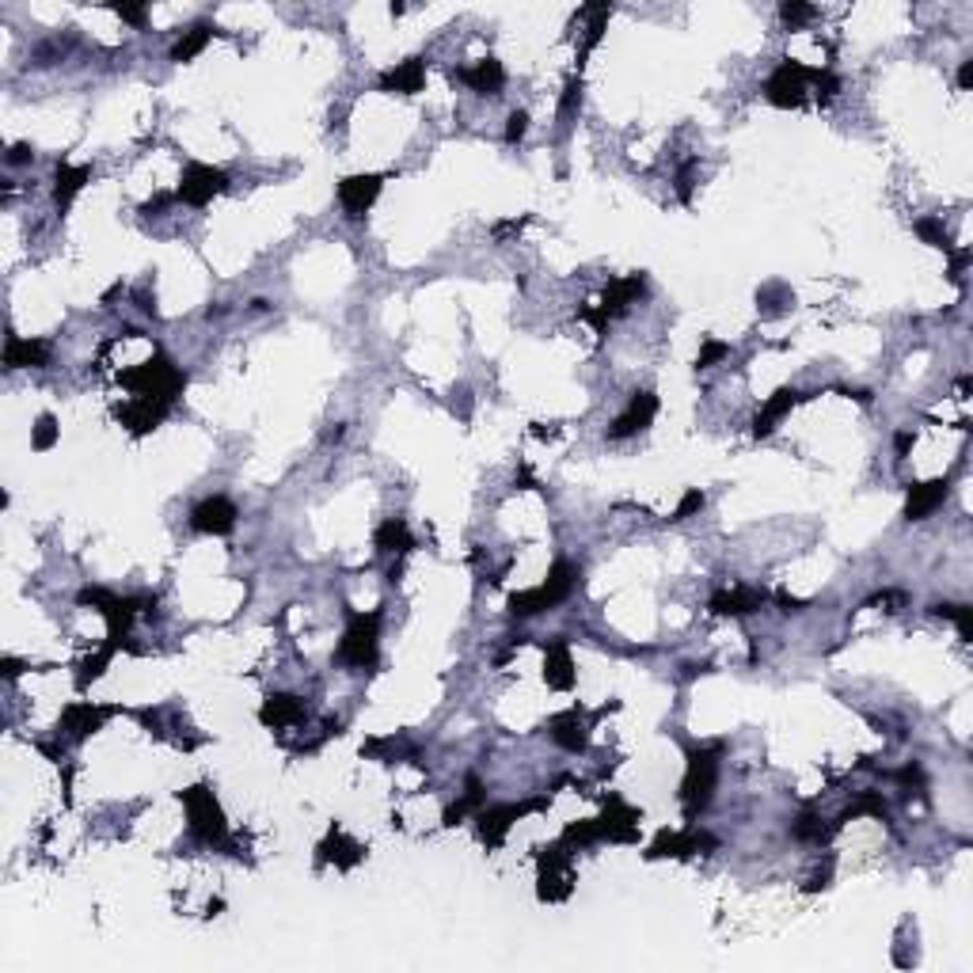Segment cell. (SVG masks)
Returning a JSON list of instances; mask_svg holds the SVG:
<instances>
[{
    "label": "cell",
    "instance_id": "cell-1",
    "mask_svg": "<svg viewBox=\"0 0 973 973\" xmlns=\"http://www.w3.org/2000/svg\"><path fill=\"white\" fill-rule=\"evenodd\" d=\"M179 802H183V810H187V829H191V837L198 840V844H206V848H225V852L236 856V844H232V837H229V821H225V810H221V802H217L210 783H191V787H183V791H179Z\"/></svg>",
    "mask_w": 973,
    "mask_h": 973
},
{
    "label": "cell",
    "instance_id": "cell-2",
    "mask_svg": "<svg viewBox=\"0 0 973 973\" xmlns=\"http://www.w3.org/2000/svg\"><path fill=\"white\" fill-rule=\"evenodd\" d=\"M685 780H681V806H685V821L696 825V818L704 814L711 799H715V787H719V761H723V742L700 745V749H688L685 753Z\"/></svg>",
    "mask_w": 973,
    "mask_h": 973
},
{
    "label": "cell",
    "instance_id": "cell-3",
    "mask_svg": "<svg viewBox=\"0 0 973 973\" xmlns=\"http://www.w3.org/2000/svg\"><path fill=\"white\" fill-rule=\"evenodd\" d=\"M118 381L134 392V400L160 403V407L172 411L175 400H179V392L187 388V373H183L168 354H156V358L141 362L137 369H130V373H122Z\"/></svg>",
    "mask_w": 973,
    "mask_h": 973
},
{
    "label": "cell",
    "instance_id": "cell-4",
    "mask_svg": "<svg viewBox=\"0 0 973 973\" xmlns=\"http://www.w3.org/2000/svg\"><path fill=\"white\" fill-rule=\"evenodd\" d=\"M339 662L350 669H358V673H365V669L377 666V658H381V612H346V631L343 639H339Z\"/></svg>",
    "mask_w": 973,
    "mask_h": 973
},
{
    "label": "cell",
    "instance_id": "cell-5",
    "mask_svg": "<svg viewBox=\"0 0 973 973\" xmlns=\"http://www.w3.org/2000/svg\"><path fill=\"white\" fill-rule=\"evenodd\" d=\"M80 605H92V609L107 620V643H115L118 650L126 647L130 639V624L141 605H149V597H118L111 590H80L77 593Z\"/></svg>",
    "mask_w": 973,
    "mask_h": 973
},
{
    "label": "cell",
    "instance_id": "cell-6",
    "mask_svg": "<svg viewBox=\"0 0 973 973\" xmlns=\"http://www.w3.org/2000/svg\"><path fill=\"white\" fill-rule=\"evenodd\" d=\"M571 890H574L571 848L563 840L536 848V897L540 901H567Z\"/></svg>",
    "mask_w": 973,
    "mask_h": 973
},
{
    "label": "cell",
    "instance_id": "cell-7",
    "mask_svg": "<svg viewBox=\"0 0 973 973\" xmlns=\"http://www.w3.org/2000/svg\"><path fill=\"white\" fill-rule=\"evenodd\" d=\"M643 293H647V274H624V278H616V282L605 286L601 305L578 308V316L590 320V324L597 327V335H605V331H609V320H616L620 312H628V305H635Z\"/></svg>",
    "mask_w": 973,
    "mask_h": 973
},
{
    "label": "cell",
    "instance_id": "cell-8",
    "mask_svg": "<svg viewBox=\"0 0 973 973\" xmlns=\"http://www.w3.org/2000/svg\"><path fill=\"white\" fill-rule=\"evenodd\" d=\"M552 806V795H536V799H521V802H502V806H483L476 814L479 821V840L487 848H498L506 833L514 829V821L529 818L536 810H548Z\"/></svg>",
    "mask_w": 973,
    "mask_h": 973
},
{
    "label": "cell",
    "instance_id": "cell-9",
    "mask_svg": "<svg viewBox=\"0 0 973 973\" xmlns=\"http://www.w3.org/2000/svg\"><path fill=\"white\" fill-rule=\"evenodd\" d=\"M810 80H814V69H806L802 61L783 58L772 69V77L764 80V99L772 107H780V111H799L802 103H806V84Z\"/></svg>",
    "mask_w": 973,
    "mask_h": 973
},
{
    "label": "cell",
    "instance_id": "cell-10",
    "mask_svg": "<svg viewBox=\"0 0 973 973\" xmlns=\"http://www.w3.org/2000/svg\"><path fill=\"white\" fill-rule=\"evenodd\" d=\"M715 848H719V840L711 837V833L696 829V825H688V829H662L643 856L647 859H669V856L692 859V856H711Z\"/></svg>",
    "mask_w": 973,
    "mask_h": 973
},
{
    "label": "cell",
    "instance_id": "cell-11",
    "mask_svg": "<svg viewBox=\"0 0 973 973\" xmlns=\"http://www.w3.org/2000/svg\"><path fill=\"white\" fill-rule=\"evenodd\" d=\"M225 191H229V175L221 172V168H213V164H187L179 187H175V198L194 206V210H206L213 198Z\"/></svg>",
    "mask_w": 973,
    "mask_h": 973
},
{
    "label": "cell",
    "instance_id": "cell-12",
    "mask_svg": "<svg viewBox=\"0 0 973 973\" xmlns=\"http://www.w3.org/2000/svg\"><path fill=\"white\" fill-rule=\"evenodd\" d=\"M111 715H115V707H99V704H92V700H77V704H69L65 711H61L58 734H65L73 745H80V742H88L92 734H99Z\"/></svg>",
    "mask_w": 973,
    "mask_h": 973
},
{
    "label": "cell",
    "instance_id": "cell-13",
    "mask_svg": "<svg viewBox=\"0 0 973 973\" xmlns=\"http://www.w3.org/2000/svg\"><path fill=\"white\" fill-rule=\"evenodd\" d=\"M601 840H612V844H635L639 840V821L643 814L624 802L620 795H609L605 799V814H601Z\"/></svg>",
    "mask_w": 973,
    "mask_h": 973
},
{
    "label": "cell",
    "instance_id": "cell-14",
    "mask_svg": "<svg viewBox=\"0 0 973 973\" xmlns=\"http://www.w3.org/2000/svg\"><path fill=\"white\" fill-rule=\"evenodd\" d=\"M654 415H658V396L650 392V388H643V392H631L628 407L612 419L609 426V438L612 441H624V438H635L639 430H647L650 422H654Z\"/></svg>",
    "mask_w": 973,
    "mask_h": 973
},
{
    "label": "cell",
    "instance_id": "cell-15",
    "mask_svg": "<svg viewBox=\"0 0 973 973\" xmlns=\"http://www.w3.org/2000/svg\"><path fill=\"white\" fill-rule=\"evenodd\" d=\"M236 506H232L229 498L213 495V498H202L198 506L191 510V529L202 536H229L232 529H236Z\"/></svg>",
    "mask_w": 973,
    "mask_h": 973
},
{
    "label": "cell",
    "instance_id": "cell-16",
    "mask_svg": "<svg viewBox=\"0 0 973 973\" xmlns=\"http://www.w3.org/2000/svg\"><path fill=\"white\" fill-rule=\"evenodd\" d=\"M381 187H384V175H346V179H339V202H343L346 217H354V221L365 217V213L373 210Z\"/></svg>",
    "mask_w": 973,
    "mask_h": 973
},
{
    "label": "cell",
    "instance_id": "cell-17",
    "mask_svg": "<svg viewBox=\"0 0 973 973\" xmlns=\"http://www.w3.org/2000/svg\"><path fill=\"white\" fill-rule=\"evenodd\" d=\"M947 498H951V479L947 476L928 479V483H909V491H905V521L932 517Z\"/></svg>",
    "mask_w": 973,
    "mask_h": 973
},
{
    "label": "cell",
    "instance_id": "cell-18",
    "mask_svg": "<svg viewBox=\"0 0 973 973\" xmlns=\"http://www.w3.org/2000/svg\"><path fill=\"white\" fill-rule=\"evenodd\" d=\"M308 719V707L301 696H293V692H270L267 700H263V707H259V723L267 726V730H286V726H297Z\"/></svg>",
    "mask_w": 973,
    "mask_h": 973
},
{
    "label": "cell",
    "instance_id": "cell-19",
    "mask_svg": "<svg viewBox=\"0 0 973 973\" xmlns=\"http://www.w3.org/2000/svg\"><path fill=\"white\" fill-rule=\"evenodd\" d=\"M574 662H571V643L563 635H555L544 643V681L555 692H571L574 688Z\"/></svg>",
    "mask_w": 973,
    "mask_h": 973
},
{
    "label": "cell",
    "instance_id": "cell-20",
    "mask_svg": "<svg viewBox=\"0 0 973 973\" xmlns=\"http://www.w3.org/2000/svg\"><path fill=\"white\" fill-rule=\"evenodd\" d=\"M802 400H810V396H802L799 388H776L772 396H768V403H764L761 411H757V419H753V438H768L772 430H776V422L787 419L795 407H799Z\"/></svg>",
    "mask_w": 973,
    "mask_h": 973
},
{
    "label": "cell",
    "instance_id": "cell-21",
    "mask_svg": "<svg viewBox=\"0 0 973 973\" xmlns=\"http://www.w3.org/2000/svg\"><path fill=\"white\" fill-rule=\"evenodd\" d=\"M457 80L460 84H468L476 96H502V88H506V69H502V61L498 58H479L476 65L457 69Z\"/></svg>",
    "mask_w": 973,
    "mask_h": 973
},
{
    "label": "cell",
    "instance_id": "cell-22",
    "mask_svg": "<svg viewBox=\"0 0 973 973\" xmlns=\"http://www.w3.org/2000/svg\"><path fill=\"white\" fill-rule=\"evenodd\" d=\"M365 859V848L358 844V840H350L339 829V825H331V833H327V840L316 848V863L324 867V863H335L339 871H350V867H358Z\"/></svg>",
    "mask_w": 973,
    "mask_h": 973
},
{
    "label": "cell",
    "instance_id": "cell-23",
    "mask_svg": "<svg viewBox=\"0 0 973 973\" xmlns=\"http://www.w3.org/2000/svg\"><path fill=\"white\" fill-rule=\"evenodd\" d=\"M422 84H426V58L400 61L396 69L381 73V80H377V88L388 96H415V92H422Z\"/></svg>",
    "mask_w": 973,
    "mask_h": 973
},
{
    "label": "cell",
    "instance_id": "cell-24",
    "mask_svg": "<svg viewBox=\"0 0 973 973\" xmlns=\"http://www.w3.org/2000/svg\"><path fill=\"white\" fill-rule=\"evenodd\" d=\"M548 730H552L555 745H563L567 753H586V745H590V730H586V719H582V707H567V711L552 715Z\"/></svg>",
    "mask_w": 973,
    "mask_h": 973
},
{
    "label": "cell",
    "instance_id": "cell-25",
    "mask_svg": "<svg viewBox=\"0 0 973 973\" xmlns=\"http://www.w3.org/2000/svg\"><path fill=\"white\" fill-rule=\"evenodd\" d=\"M42 365H50V343L46 339L8 335V343H4V369H42Z\"/></svg>",
    "mask_w": 973,
    "mask_h": 973
},
{
    "label": "cell",
    "instance_id": "cell-26",
    "mask_svg": "<svg viewBox=\"0 0 973 973\" xmlns=\"http://www.w3.org/2000/svg\"><path fill=\"white\" fill-rule=\"evenodd\" d=\"M92 168L88 164H65L61 160L58 172H54V206H58V213H69V206L77 202V194L92 183Z\"/></svg>",
    "mask_w": 973,
    "mask_h": 973
},
{
    "label": "cell",
    "instance_id": "cell-27",
    "mask_svg": "<svg viewBox=\"0 0 973 973\" xmlns=\"http://www.w3.org/2000/svg\"><path fill=\"white\" fill-rule=\"evenodd\" d=\"M764 601H768V593H764V590L738 586V590L715 593V597L707 601V612H711V616H749V612L761 609Z\"/></svg>",
    "mask_w": 973,
    "mask_h": 973
},
{
    "label": "cell",
    "instance_id": "cell-28",
    "mask_svg": "<svg viewBox=\"0 0 973 973\" xmlns=\"http://www.w3.org/2000/svg\"><path fill=\"white\" fill-rule=\"evenodd\" d=\"M487 806V787H483V780H479L476 772L464 780V795H460L453 806H445V814H441V825L445 829H453V825H460V821L468 818V814H479Z\"/></svg>",
    "mask_w": 973,
    "mask_h": 973
},
{
    "label": "cell",
    "instance_id": "cell-29",
    "mask_svg": "<svg viewBox=\"0 0 973 973\" xmlns=\"http://www.w3.org/2000/svg\"><path fill=\"white\" fill-rule=\"evenodd\" d=\"M221 27L217 23H210V20H198V23H191L179 39H175V46H172V61L175 65H187V61H194L206 46L213 42V35H217Z\"/></svg>",
    "mask_w": 973,
    "mask_h": 973
},
{
    "label": "cell",
    "instance_id": "cell-30",
    "mask_svg": "<svg viewBox=\"0 0 973 973\" xmlns=\"http://www.w3.org/2000/svg\"><path fill=\"white\" fill-rule=\"evenodd\" d=\"M373 544H377V552H384V555H407L411 548H415V536H411V529H407L403 517H388V521L377 525Z\"/></svg>",
    "mask_w": 973,
    "mask_h": 973
},
{
    "label": "cell",
    "instance_id": "cell-31",
    "mask_svg": "<svg viewBox=\"0 0 973 973\" xmlns=\"http://www.w3.org/2000/svg\"><path fill=\"white\" fill-rule=\"evenodd\" d=\"M863 814H871V818L886 821L890 818V802L882 799V791H859L856 802H848L844 810L837 814V821H833V829H840V825H848L852 818H863Z\"/></svg>",
    "mask_w": 973,
    "mask_h": 973
},
{
    "label": "cell",
    "instance_id": "cell-32",
    "mask_svg": "<svg viewBox=\"0 0 973 973\" xmlns=\"http://www.w3.org/2000/svg\"><path fill=\"white\" fill-rule=\"evenodd\" d=\"M578 578H582V571L574 567V563H567V559H555L552 571H548V582H540L544 590H548V597L555 601V609L571 597L574 590H578Z\"/></svg>",
    "mask_w": 973,
    "mask_h": 973
},
{
    "label": "cell",
    "instance_id": "cell-33",
    "mask_svg": "<svg viewBox=\"0 0 973 973\" xmlns=\"http://www.w3.org/2000/svg\"><path fill=\"white\" fill-rule=\"evenodd\" d=\"M510 616H517V620H529V616H540V612H552L555 601L548 597V590L544 586H536V590H525V593H510Z\"/></svg>",
    "mask_w": 973,
    "mask_h": 973
},
{
    "label": "cell",
    "instance_id": "cell-34",
    "mask_svg": "<svg viewBox=\"0 0 973 973\" xmlns=\"http://www.w3.org/2000/svg\"><path fill=\"white\" fill-rule=\"evenodd\" d=\"M115 654H118L115 643H103L96 654H88V658L80 662V666H77V688H80V692L92 685V681H99V677H103V669L111 666V658H115Z\"/></svg>",
    "mask_w": 973,
    "mask_h": 973
},
{
    "label": "cell",
    "instance_id": "cell-35",
    "mask_svg": "<svg viewBox=\"0 0 973 973\" xmlns=\"http://www.w3.org/2000/svg\"><path fill=\"white\" fill-rule=\"evenodd\" d=\"M563 844L571 848V852H582V848H590V844H601V821L597 818H586V821H571L567 829H563Z\"/></svg>",
    "mask_w": 973,
    "mask_h": 973
},
{
    "label": "cell",
    "instance_id": "cell-36",
    "mask_svg": "<svg viewBox=\"0 0 973 973\" xmlns=\"http://www.w3.org/2000/svg\"><path fill=\"white\" fill-rule=\"evenodd\" d=\"M833 833H837V829H833V825H825L818 814H802V818L791 825V837L806 840V844H825Z\"/></svg>",
    "mask_w": 973,
    "mask_h": 973
},
{
    "label": "cell",
    "instance_id": "cell-37",
    "mask_svg": "<svg viewBox=\"0 0 973 973\" xmlns=\"http://www.w3.org/2000/svg\"><path fill=\"white\" fill-rule=\"evenodd\" d=\"M913 229H916V236L928 244V248H939V251H947V255L954 251L951 236H947V229H943V221H939V217H920Z\"/></svg>",
    "mask_w": 973,
    "mask_h": 973
},
{
    "label": "cell",
    "instance_id": "cell-38",
    "mask_svg": "<svg viewBox=\"0 0 973 973\" xmlns=\"http://www.w3.org/2000/svg\"><path fill=\"white\" fill-rule=\"evenodd\" d=\"M58 438H61L58 419H54V415H39L35 426H31V449H35V453H46V449L58 445Z\"/></svg>",
    "mask_w": 973,
    "mask_h": 973
},
{
    "label": "cell",
    "instance_id": "cell-39",
    "mask_svg": "<svg viewBox=\"0 0 973 973\" xmlns=\"http://www.w3.org/2000/svg\"><path fill=\"white\" fill-rule=\"evenodd\" d=\"M935 616H943V620H954V628H958V635H962V643H970L973 639V609L970 605H932Z\"/></svg>",
    "mask_w": 973,
    "mask_h": 973
},
{
    "label": "cell",
    "instance_id": "cell-40",
    "mask_svg": "<svg viewBox=\"0 0 973 973\" xmlns=\"http://www.w3.org/2000/svg\"><path fill=\"white\" fill-rule=\"evenodd\" d=\"M814 16H818L814 4H802V0H783L780 4V20L787 23V27H802V23L814 20Z\"/></svg>",
    "mask_w": 973,
    "mask_h": 973
},
{
    "label": "cell",
    "instance_id": "cell-41",
    "mask_svg": "<svg viewBox=\"0 0 973 973\" xmlns=\"http://www.w3.org/2000/svg\"><path fill=\"white\" fill-rule=\"evenodd\" d=\"M810 84L818 88L814 96H818L821 107H825V103H833V96L840 92V77H837V73H829V69H814V80H810Z\"/></svg>",
    "mask_w": 973,
    "mask_h": 973
},
{
    "label": "cell",
    "instance_id": "cell-42",
    "mask_svg": "<svg viewBox=\"0 0 973 973\" xmlns=\"http://www.w3.org/2000/svg\"><path fill=\"white\" fill-rule=\"evenodd\" d=\"M578 107H582V77H571L567 88H563V96H559V118H574Z\"/></svg>",
    "mask_w": 973,
    "mask_h": 973
},
{
    "label": "cell",
    "instance_id": "cell-43",
    "mask_svg": "<svg viewBox=\"0 0 973 973\" xmlns=\"http://www.w3.org/2000/svg\"><path fill=\"white\" fill-rule=\"evenodd\" d=\"M704 502H707L704 491H700V487H692V491H685V498L677 502V510H673V517H669V521H685V517L700 514V510H704Z\"/></svg>",
    "mask_w": 973,
    "mask_h": 973
},
{
    "label": "cell",
    "instance_id": "cell-44",
    "mask_svg": "<svg viewBox=\"0 0 973 973\" xmlns=\"http://www.w3.org/2000/svg\"><path fill=\"white\" fill-rule=\"evenodd\" d=\"M111 12L118 20L130 23V27H137V31H145V23H149V8L145 4H111Z\"/></svg>",
    "mask_w": 973,
    "mask_h": 973
},
{
    "label": "cell",
    "instance_id": "cell-45",
    "mask_svg": "<svg viewBox=\"0 0 973 973\" xmlns=\"http://www.w3.org/2000/svg\"><path fill=\"white\" fill-rule=\"evenodd\" d=\"M726 354H730V346L719 343V339H707V343L700 346V354H696V369H711L715 362H723Z\"/></svg>",
    "mask_w": 973,
    "mask_h": 973
},
{
    "label": "cell",
    "instance_id": "cell-46",
    "mask_svg": "<svg viewBox=\"0 0 973 973\" xmlns=\"http://www.w3.org/2000/svg\"><path fill=\"white\" fill-rule=\"evenodd\" d=\"M525 134H529V111H510V118H506V145H521Z\"/></svg>",
    "mask_w": 973,
    "mask_h": 973
},
{
    "label": "cell",
    "instance_id": "cell-47",
    "mask_svg": "<svg viewBox=\"0 0 973 973\" xmlns=\"http://www.w3.org/2000/svg\"><path fill=\"white\" fill-rule=\"evenodd\" d=\"M692 172H696V160H685L681 172H677V198L692 202Z\"/></svg>",
    "mask_w": 973,
    "mask_h": 973
},
{
    "label": "cell",
    "instance_id": "cell-48",
    "mask_svg": "<svg viewBox=\"0 0 973 973\" xmlns=\"http://www.w3.org/2000/svg\"><path fill=\"white\" fill-rule=\"evenodd\" d=\"M970 251L962 248V251H951V282L954 286H962V278H966V267H970Z\"/></svg>",
    "mask_w": 973,
    "mask_h": 973
},
{
    "label": "cell",
    "instance_id": "cell-49",
    "mask_svg": "<svg viewBox=\"0 0 973 973\" xmlns=\"http://www.w3.org/2000/svg\"><path fill=\"white\" fill-rule=\"evenodd\" d=\"M829 882H833V863H825V867H818V871L810 875V882H806L802 890H806V894H818V890H825Z\"/></svg>",
    "mask_w": 973,
    "mask_h": 973
},
{
    "label": "cell",
    "instance_id": "cell-50",
    "mask_svg": "<svg viewBox=\"0 0 973 973\" xmlns=\"http://www.w3.org/2000/svg\"><path fill=\"white\" fill-rule=\"evenodd\" d=\"M4 160H8L12 168H20V164H31V160H35V149H31L27 141H16V145L8 149V156H4Z\"/></svg>",
    "mask_w": 973,
    "mask_h": 973
},
{
    "label": "cell",
    "instance_id": "cell-51",
    "mask_svg": "<svg viewBox=\"0 0 973 973\" xmlns=\"http://www.w3.org/2000/svg\"><path fill=\"white\" fill-rule=\"evenodd\" d=\"M172 202H179L175 194H156V198H149V202L141 206V213H145V217H156V213H160V210H168Z\"/></svg>",
    "mask_w": 973,
    "mask_h": 973
},
{
    "label": "cell",
    "instance_id": "cell-52",
    "mask_svg": "<svg viewBox=\"0 0 973 973\" xmlns=\"http://www.w3.org/2000/svg\"><path fill=\"white\" fill-rule=\"evenodd\" d=\"M23 669H31V666H23L20 658H0V673H4L8 681H16V677H20Z\"/></svg>",
    "mask_w": 973,
    "mask_h": 973
},
{
    "label": "cell",
    "instance_id": "cell-53",
    "mask_svg": "<svg viewBox=\"0 0 973 973\" xmlns=\"http://www.w3.org/2000/svg\"><path fill=\"white\" fill-rule=\"evenodd\" d=\"M776 601H780L783 612H802V609H806V601H802V597H787V593H776Z\"/></svg>",
    "mask_w": 973,
    "mask_h": 973
},
{
    "label": "cell",
    "instance_id": "cell-54",
    "mask_svg": "<svg viewBox=\"0 0 973 973\" xmlns=\"http://www.w3.org/2000/svg\"><path fill=\"white\" fill-rule=\"evenodd\" d=\"M894 449H897V460H905V453L913 449V434H909V430H901V434L894 438Z\"/></svg>",
    "mask_w": 973,
    "mask_h": 973
},
{
    "label": "cell",
    "instance_id": "cell-55",
    "mask_svg": "<svg viewBox=\"0 0 973 973\" xmlns=\"http://www.w3.org/2000/svg\"><path fill=\"white\" fill-rule=\"evenodd\" d=\"M970 84H973V58L962 61V69H958V88H962V92H970Z\"/></svg>",
    "mask_w": 973,
    "mask_h": 973
},
{
    "label": "cell",
    "instance_id": "cell-56",
    "mask_svg": "<svg viewBox=\"0 0 973 973\" xmlns=\"http://www.w3.org/2000/svg\"><path fill=\"white\" fill-rule=\"evenodd\" d=\"M137 308H141V312H149V316H156V305H153V297H149V293H137Z\"/></svg>",
    "mask_w": 973,
    "mask_h": 973
},
{
    "label": "cell",
    "instance_id": "cell-57",
    "mask_svg": "<svg viewBox=\"0 0 973 973\" xmlns=\"http://www.w3.org/2000/svg\"><path fill=\"white\" fill-rule=\"evenodd\" d=\"M221 909H225V901L217 897V901H210V905H206V916H217V913H221Z\"/></svg>",
    "mask_w": 973,
    "mask_h": 973
},
{
    "label": "cell",
    "instance_id": "cell-58",
    "mask_svg": "<svg viewBox=\"0 0 973 973\" xmlns=\"http://www.w3.org/2000/svg\"><path fill=\"white\" fill-rule=\"evenodd\" d=\"M400 574H403V567H400V563H396V567H392V571H388V582H392V586H396V582H400Z\"/></svg>",
    "mask_w": 973,
    "mask_h": 973
}]
</instances>
